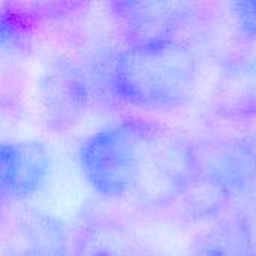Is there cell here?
<instances>
[{"label": "cell", "mask_w": 256, "mask_h": 256, "mask_svg": "<svg viewBox=\"0 0 256 256\" xmlns=\"http://www.w3.org/2000/svg\"><path fill=\"white\" fill-rule=\"evenodd\" d=\"M201 60L194 44L177 38L144 45H124L106 72L110 92L120 102L148 112H170L194 96Z\"/></svg>", "instance_id": "1"}, {"label": "cell", "mask_w": 256, "mask_h": 256, "mask_svg": "<svg viewBox=\"0 0 256 256\" xmlns=\"http://www.w3.org/2000/svg\"><path fill=\"white\" fill-rule=\"evenodd\" d=\"M192 182L171 210L182 220L212 222L256 186V141L210 135L192 138Z\"/></svg>", "instance_id": "2"}, {"label": "cell", "mask_w": 256, "mask_h": 256, "mask_svg": "<svg viewBox=\"0 0 256 256\" xmlns=\"http://www.w3.org/2000/svg\"><path fill=\"white\" fill-rule=\"evenodd\" d=\"M192 176V138L142 118L126 204L142 212H171L186 194Z\"/></svg>", "instance_id": "3"}, {"label": "cell", "mask_w": 256, "mask_h": 256, "mask_svg": "<svg viewBox=\"0 0 256 256\" xmlns=\"http://www.w3.org/2000/svg\"><path fill=\"white\" fill-rule=\"evenodd\" d=\"M142 118H124L92 134L80 148L86 182L100 196L126 202Z\"/></svg>", "instance_id": "4"}, {"label": "cell", "mask_w": 256, "mask_h": 256, "mask_svg": "<svg viewBox=\"0 0 256 256\" xmlns=\"http://www.w3.org/2000/svg\"><path fill=\"white\" fill-rule=\"evenodd\" d=\"M96 98V80L90 70L70 57L46 63L38 81V102L48 128L63 132L88 112Z\"/></svg>", "instance_id": "5"}, {"label": "cell", "mask_w": 256, "mask_h": 256, "mask_svg": "<svg viewBox=\"0 0 256 256\" xmlns=\"http://www.w3.org/2000/svg\"><path fill=\"white\" fill-rule=\"evenodd\" d=\"M110 16L126 45L154 44L184 38L183 32L196 16L189 2H108Z\"/></svg>", "instance_id": "6"}, {"label": "cell", "mask_w": 256, "mask_h": 256, "mask_svg": "<svg viewBox=\"0 0 256 256\" xmlns=\"http://www.w3.org/2000/svg\"><path fill=\"white\" fill-rule=\"evenodd\" d=\"M48 147L38 140L3 141L0 147V200L4 206L34 196L51 171Z\"/></svg>", "instance_id": "7"}, {"label": "cell", "mask_w": 256, "mask_h": 256, "mask_svg": "<svg viewBox=\"0 0 256 256\" xmlns=\"http://www.w3.org/2000/svg\"><path fill=\"white\" fill-rule=\"evenodd\" d=\"M72 236L52 213L26 208L12 214L3 228V256H69Z\"/></svg>", "instance_id": "8"}, {"label": "cell", "mask_w": 256, "mask_h": 256, "mask_svg": "<svg viewBox=\"0 0 256 256\" xmlns=\"http://www.w3.org/2000/svg\"><path fill=\"white\" fill-rule=\"evenodd\" d=\"M212 111L228 122L256 118V51L238 52L225 58L210 90Z\"/></svg>", "instance_id": "9"}, {"label": "cell", "mask_w": 256, "mask_h": 256, "mask_svg": "<svg viewBox=\"0 0 256 256\" xmlns=\"http://www.w3.org/2000/svg\"><path fill=\"white\" fill-rule=\"evenodd\" d=\"M186 256H256L249 218L242 212H230L208 222L192 238Z\"/></svg>", "instance_id": "10"}, {"label": "cell", "mask_w": 256, "mask_h": 256, "mask_svg": "<svg viewBox=\"0 0 256 256\" xmlns=\"http://www.w3.org/2000/svg\"><path fill=\"white\" fill-rule=\"evenodd\" d=\"M69 256H147L136 236L118 219L94 216L72 236Z\"/></svg>", "instance_id": "11"}, {"label": "cell", "mask_w": 256, "mask_h": 256, "mask_svg": "<svg viewBox=\"0 0 256 256\" xmlns=\"http://www.w3.org/2000/svg\"><path fill=\"white\" fill-rule=\"evenodd\" d=\"M237 38L244 44L256 42V2L230 3Z\"/></svg>", "instance_id": "12"}]
</instances>
